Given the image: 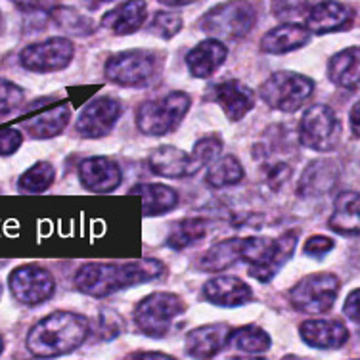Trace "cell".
I'll return each instance as SVG.
<instances>
[{
	"label": "cell",
	"mask_w": 360,
	"mask_h": 360,
	"mask_svg": "<svg viewBox=\"0 0 360 360\" xmlns=\"http://www.w3.org/2000/svg\"><path fill=\"white\" fill-rule=\"evenodd\" d=\"M165 274V264L158 259H136L125 263H86L77 270V290L89 297H110L127 288L146 284Z\"/></svg>",
	"instance_id": "1"
},
{
	"label": "cell",
	"mask_w": 360,
	"mask_h": 360,
	"mask_svg": "<svg viewBox=\"0 0 360 360\" xmlns=\"http://www.w3.org/2000/svg\"><path fill=\"white\" fill-rule=\"evenodd\" d=\"M90 333L89 320L71 311L50 312L27 333L25 347L33 356L54 359L77 351Z\"/></svg>",
	"instance_id": "2"
},
{
	"label": "cell",
	"mask_w": 360,
	"mask_h": 360,
	"mask_svg": "<svg viewBox=\"0 0 360 360\" xmlns=\"http://www.w3.org/2000/svg\"><path fill=\"white\" fill-rule=\"evenodd\" d=\"M299 236L295 230H288L274 240L270 238H243L242 261L250 264V276L261 284L272 282L280 270L290 263L297 250Z\"/></svg>",
	"instance_id": "3"
},
{
	"label": "cell",
	"mask_w": 360,
	"mask_h": 360,
	"mask_svg": "<svg viewBox=\"0 0 360 360\" xmlns=\"http://www.w3.org/2000/svg\"><path fill=\"white\" fill-rule=\"evenodd\" d=\"M257 23V8L250 0H226L203 14L200 29L211 39L240 41Z\"/></svg>",
	"instance_id": "4"
},
{
	"label": "cell",
	"mask_w": 360,
	"mask_h": 360,
	"mask_svg": "<svg viewBox=\"0 0 360 360\" xmlns=\"http://www.w3.org/2000/svg\"><path fill=\"white\" fill-rule=\"evenodd\" d=\"M161 56L144 49L123 50L108 58L104 75L110 83L125 89H144L160 73Z\"/></svg>",
	"instance_id": "5"
},
{
	"label": "cell",
	"mask_w": 360,
	"mask_h": 360,
	"mask_svg": "<svg viewBox=\"0 0 360 360\" xmlns=\"http://www.w3.org/2000/svg\"><path fill=\"white\" fill-rule=\"evenodd\" d=\"M192 105V98L182 90H173L163 98L142 102L136 110V127L146 136H165L179 129Z\"/></svg>",
	"instance_id": "6"
},
{
	"label": "cell",
	"mask_w": 360,
	"mask_h": 360,
	"mask_svg": "<svg viewBox=\"0 0 360 360\" xmlns=\"http://www.w3.org/2000/svg\"><path fill=\"white\" fill-rule=\"evenodd\" d=\"M184 301L171 291H153L134 307V324L140 332L161 340L171 332L173 322L184 312Z\"/></svg>",
	"instance_id": "7"
},
{
	"label": "cell",
	"mask_w": 360,
	"mask_h": 360,
	"mask_svg": "<svg viewBox=\"0 0 360 360\" xmlns=\"http://www.w3.org/2000/svg\"><path fill=\"white\" fill-rule=\"evenodd\" d=\"M312 94L314 81L295 71H276L259 89V96L264 104L282 113L297 111Z\"/></svg>",
	"instance_id": "8"
},
{
	"label": "cell",
	"mask_w": 360,
	"mask_h": 360,
	"mask_svg": "<svg viewBox=\"0 0 360 360\" xmlns=\"http://www.w3.org/2000/svg\"><path fill=\"white\" fill-rule=\"evenodd\" d=\"M341 280L332 272H314L290 290V305L303 314H324L335 305Z\"/></svg>",
	"instance_id": "9"
},
{
	"label": "cell",
	"mask_w": 360,
	"mask_h": 360,
	"mask_svg": "<svg viewBox=\"0 0 360 360\" xmlns=\"http://www.w3.org/2000/svg\"><path fill=\"white\" fill-rule=\"evenodd\" d=\"M341 139V125L335 111L326 104L305 110L299 121V142L312 152H333Z\"/></svg>",
	"instance_id": "10"
},
{
	"label": "cell",
	"mask_w": 360,
	"mask_h": 360,
	"mask_svg": "<svg viewBox=\"0 0 360 360\" xmlns=\"http://www.w3.org/2000/svg\"><path fill=\"white\" fill-rule=\"evenodd\" d=\"M75 58V44L65 37L33 42L20 52V63L33 73H56L65 70Z\"/></svg>",
	"instance_id": "11"
},
{
	"label": "cell",
	"mask_w": 360,
	"mask_h": 360,
	"mask_svg": "<svg viewBox=\"0 0 360 360\" xmlns=\"http://www.w3.org/2000/svg\"><path fill=\"white\" fill-rule=\"evenodd\" d=\"M8 288L18 303L37 307L46 303L56 291V280L39 264H21L8 276Z\"/></svg>",
	"instance_id": "12"
},
{
	"label": "cell",
	"mask_w": 360,
	"mask_h": 360,
	"mask_svg": "<svg viewBox=\"0 0 360 360\" xmlns=\"http://www.w3.org/2000/svg\"><path fill=\"white\" fill-rule=\"evenodd\" d=\"M121 113H123V104L117 98H92L79 113L75 129L83 139H102L113 131V127L117 125V121L121 119Z\"/></svg>",
	"instance_id": "13"
},
{
	"label": "cell",
	"mask_w": 360,
	"mask_h": 360,
	"mask_svg": "<svg viewBox=\"0 0 360 360\" xmlns=\"http://www.w3.org/2000/svg\"><path fill=\"white\" fill-rule=\"evenodd\" d=\"M79 179L92 194H110L123 182V171L115 160L105 155H92L81 161Z\"/></svg>",
	"instance_id": "14"
},
{
	"label": "cell",
	"mask_w": 360,
	"mask_h": 360,
	"mask_svg": "<svg viewBox=\"0 0 360 360\" xmlns=\"http://www.w3.org/2000/svg\"><path fill=\"white\" fill-rule=\"evenodd\" d=\"M41 105V111H35L31 117L23 121V129L31 139L49 140L65 131L70 125L71 108L68 104H49V98L35 100Z\"/></svg>",
	"instance_id": "15"
},
{
	"label": "cell",
	"mask_w": 360,
	"mask_h": 360,
	"mask_svg": "<svg viewBox=\"0 0 360 360\" xmlns=\"http://www.w3.org/2000/svg\"><path fill=\"white\" fill-rule=\"evenodd\" d=\"M353 10L340 0H322L312 4L305 15V27L311 35H328L351 27Z\"/></svg>",
	"instance_id": "16"
},
{
	"label": "cell",
	"mask_w": 360,
	"mask_h": 360,
	"mask_svg": "<svg viewBox=\"0 0 360 360\" xmlns=\"http://www.w3.org/2000/svg\"><path fill=\"white\" fill-rule=\"evenodd\" d=\"M148 167L153 174L163 179H188L201 171L192 153H186L176 146H158L148 155Z\"/></svg>",
	"instance_id": "17"
},
{
	"label": "cell",
	"mask_w": 360,
	"mask_h": 360,
	"mask_svg": "<svg viewBox=\"0 0 360 360\" xmlns=\"http://www.w3.org/2000/svg\"><path fill=\"white\" fill-rule=\"evenodd\" d=\"M299 338L312 349L335 351L349 341V330L340 320L309 319L299 326Z\"/></svg>",
	"instance_id": "18"
},
{
	"label": "cell",
	"mask_w": 360,
	"mask_h": 360,
	"mask_svg": "<svg viewBox=\"0 0 360 360\" xmlns=\"http://www.w3.org/2000/svg\"><path fill=\"white\" fill-rule=\"evenodd\" d=\"M230 330L232 328L222 322L194 328L184 338V351L192 359H213L229 345Z\"/></svg>",
	"instance_id": "19"
},
{
	"label": "cell",
	"mask_w": 360,
	"mask_h": 360,
	"mask_svg": "<svg viewBox=\"0 0 360 360\" xmlns=\"http://www.w3.org/2000/svg\"><path fill=\"white\" fill-rule=\"evenodd\" d=\"M211 98L221 105L230 121H242L255 108V92L240 81H222L213 84Z\"/></svg>",
	"instance_id": "20"
},
{
	"label": "cell",
	"mask_w": 360,
	"mask_h": 360,
	"mask_svg": "<svg viewBox=\"0 0 360 360\" xmlns=\"http://www.w3.org/2000/svg\"><path fill=\"white\" fill-rule=\"evenodd\" d=\"M203 297L211 305L234 309L248 305L253 299V290L238 276H217L203 284Z\"/></svg>",
	"instance_id": "21"
},
{
	"label": "cell",
	"mask_w": 360,
	"mask_h": 360,
	"mask_svg": "<svg viewBox=\"0 0 360 360\" xmlns=\"http://www.w3.org/2000/svg\"><path fill=\"white\" fill-rule=\"evenodd\" d=\"M340 180V167L332 160H314L305 167L297 182L301 198H320L332 192Z\"/></svg>",
	"instance_id": "22"
},
{
	"label": "cell",
	"mask_w": 360,
	"mask_h": 360,
	"mask_svg": "<svg viewBox=\"0 0 360 360\" xmlns=\"http://www.w3.org/2000/svg\"><path fill=\"white\" fill-rule=\"evenodd\" d=\"M229 58L226 44L219 39H207L195 44L186 54V68L195 79H209L221 70Z\"/></svg>",
	"instance_id": "23"
},
{
	"label": "cell",
	"mask_w": 360,
	"mask_h": 360,
	"mask_svg": "<svg viewBox=\"0 0 360 360\" xmlns=\"http://www.w3.org/2000/svg\"><path fill=\"white\" fill-rule=\"evenodd\" d=\"M311 41V33L297 21H284L282 25L270 29L261 39V50L264 54L282 56L303 49Z\"/></svg>",
	"instance_id": "24"
},
{
	"label": "cell",
	"mask_w": 360,
	"mask_h": 360,
	"mask_svg": "<svg viewBox=\"0 0 360 360\" xmlns=\"http://www.w3.org/2000/svg\"><path fill=\"white\" fill-rule=\"evenodd\" d=\"M148 4L146 0H125L123 4L105 12L102 18V27L115 35H132L146 23Z\"/></svg>",
	"instance_id": "25"
},
{
	"label": "cell",
	"mask_w": 360,
	"mask_h": 360,
	"mask_svg": "<svg viewBox=\"0 0 360 360\" xmlns=\"http://www.w3.org/2000/svg\"><path fill=\"white\" fill-rule=\"evenodd\" d=\"M131 194L142 198L144 217H160L171 213L179 205V192L167 184L158 182H140L131 188Z\"/></svg>",
	"instance_id": "26"
},
{
	"label": "cell",
	"mask_w": 360,
	"mask_h": 360,
	"mask_svg": "<svg viewBox=\"0 0 360 360\" xmlns=\"http://www.w3.org/2000/svg\"><path fill=\"white\" fill-rule=\"evenodd\" d=\"M330 230L340 236H359L360 200L354 190L341 192L333 201V213L328 221Z\"/></svg>",
	"instance_id": "27"
},
{
	"label": "cell",
	"mask_w": 360,
	"mask_h": 360,
	"mask_svg": "<svg viewBox=\"0 0 360 360\" xmlns=\"http://www.w3.org/2000/svg\"><path fill=\"white\" fill-rule=\"evenodd\" d=\"M328 79L335 86L345 90L359 89V46H351L338 52L328 62Z\"/></svg>",
	"instance_id": "28"
},
{
	"label": "cell",
	"mask_w": 360,
	"mask_h": 360,
	"mask_svg": "<svg viewBox=\"0 0 360 360\" xmlns=\"http://www.w3.org/2000/svg\"><path fill=\"white\" fill-rule=\"evenodd\" d=\"M242 250L243 238L222 240L201 255L200 270L201 272H211V274L229 270L230 266H234L236 263L242 261Z\"/></svg>",
	"instance_id": "29"
},
{
	"label": "cell",
	"mask_w": 360,
	"mask_h": 360,
	"mask_svg": "<svg viewBox=\"0 0 360 360\" xmlns=\"http://www.w3.org/2000/svg\"><path fill=\"white\" fill-rule=\"evenodd\" d=\"M209 222L201 217H190L179 222H173V226L167 234V245L171 250H186L190 245L201 242L207 236Z\"/></svg>",
	"instance_id": "30"
},
{
	"label": "cell",
	"mask_w": 360,
	"mask_h": 360,
	"mask_svg": "<svg viewBox=\"0 0 360 360\" xmlns=\"http://www.w3.org/2000/svg\"><path fill=\"white\" fill-rule=\"evenodd\" d=\"M245 179V169L236 155H219L209 163L205 182L211 188H229L240 184Z\"/></svg>",
	"instance_id": "31"
},
{
	"label": "cell",
	"mask_w": 360,
	"mask_h": 360,
	"mask_svg": "<svg viewBox=\"0 0 360 360\" xmlns=\"http://www.w3.org/2000/svg\"><path fill=\"white\" fill-rule=\"evenodd\" d=\"M229 343L238 351H242V353L259 354L269 351L272 347V338L261 326L245 324L242 328L230 330Z\"/></svg>",
	"instance_id": "32"
},
{
	"label": "cell",
	"mask_w": 360,
	"mask_h": 360,
	"mask_svg": "<svg viewBox=\"0 0 360 360\" xmlns=\"http://www.w3.org/2000/svg\"><path fill=\"white\" fill-rule=\"evenodd\" d=\"M56 180V167L49 161H39L29 167L18 180V190L21 194H42Z\"/></svg>",
	"instance_id": "33"
},
{
	"label": "cell",
	"mask_w": 360,
	"mask_h": 360,
	"mask_svg": "<svg viewBox=\"0 0 360 360\" xmlns=\"http://www.w3.org/2000/svg\"><path fill=\"white\" fill-rule=\"evenodd\" d=\"M52 18H54L56 25L70 35L86 37L94 33V21L81 14L75 8H56Z\"/></svg>",
	"instance_id": "34"
},
{
	"label": "cell",
	"mask_w": 360,
	"mask_h": 360,
	"mask_svg": "<svg viewBox=\"0 0 360 360\" xmlns=\"http://www.w3.org/2000/svg\"><path fill=\"white\" fill-rule=\"evenodd\" d=\"M182 25H184V20L182 15L174 14V12H158L153 15V20L150 21L148 25V31L152 35L160 37L163 41H169L173 39L182 31Z\"/></svg>",
	"instance_id": "35"
},
{
	"label": "cell",
	"mask_w": 360,
	"mask_h": 360,
	"mask_svg": "<svg viewBox=\"0 0 360 360\" xmlns=\"http://www.w3.org/2000/svg\"><path fill=\"white\" fill-rule=\"evenodd\" d=\"M25 102V92L8 79L0 77V119H6L20 110L21 104Z\"/></svg>",
	"instance_id": "36"
},
{
	"label": "cell",
	"mask_w": 360,
	"mask_h": 360,
	"mask_svg": "<svg viewBox=\"0 0 360 360\" xmlns=\"http://www.w3.org/2000/svg\"><path fill=\"white\" fill-rule=\"evenodd\" d=\"M311 6L312 0H272L270 2V10L274 18L282 21H295L303 18L311 10Z\"/></svg>",
	"instance_id": "37"
},
{
	"label": "cell",
	"mask_w": 360,
	"mask_h": 360,
	"mask_svg": "<svg viewBox=\"0 0 360 360\" xmlns=\"http://www.w3.org/2000/svg\"><path fill=\"white\" fill-rule=\"evenodd\" d=\"M222 152V140L217 136V134H209V136H203L194 144V150H192V158L195 160V163L203 169L209 163L221 155Z\"/></svg>",
	"instance_id": "38"
},
{
	"label": "cell",
	"mask_w": 360,
	"mask_h": 360,
	"mask_svg": "<svg viewBox=\"0 0 360 360\" xmlns=\"http://www.w3.org/2000/svg\"><path fill=\"white\" fill-rule=\"evenodd\" d=\"M333 248H335V242H333L332 238L316 234V236H311V238L307 240L305 245H303V253L312 257V259H320V257L328 255Z\"/></svg>",
	"instance_id": "39"
},
{
	"label": "cell",
	"mask_w": 360,
	"mask_h": 360,
	"mask_svg": "<svg viewBox=\"0 0 360 360\" xmlns=\"http://www.w3.org/2000/svg\"><path fill=\"white\" fill-rule=\"evenodd\" d=\"M23 144V134L18 129H0V158L14 155Z\"/></svg>",
	"instance_id": "40"
},
{
	"label": "cell",
	"mask_w": 360,
	"mask_h": 360,
	"mask_svg": "<svg viewBox=\"0 0 360 360\" xmlns=\"http://www.w3.org/2000/svg\"><path fill=\"white\" fill-rule=\"evenodd\" d=\"M100 330H102V335L105 340H111V338L119 335L121 330H123L121 316L113 311H102L100 312Z\"/></svg>",
	"instance_id": "41"
},
{
	"label": "cell",
	"mask_w": 360,
	"mask_h": 360,
	"mask_svg": "<svg viewBox=\"0 0 360 360\" xmlns=\"http://www.w3.org/2000/svg\"><path fill=\"white\" fill-rule=\"evenodd\" d=\"M291 176V167L284 161H278L272 167H269V171H266V182H269V186L272 190H278V188L285 184Z\"/></svg>",
	"instance_id": "42"
},
{
	"label": "cell",
	"mask_w": 360,
	"mask_h": 360,
	"mask_svg": "<svg viewBox=\"0 0 360 360\" xmlns=\"http://www.w3.org/2000/svg\"><path fill=\"white\" fill-rule=\"evenodd\" d=\"M359 290H353L349 295H347L345 299V305H343V312H345V316L351 322H354V324H359V320H360V311H359V307H360V301H359Z\"/></svg>",
	"instance_id": "43"
},
{
	"label": "cell",
	"mask_w": 360,
	"mask_h": 360,
	"mask_svg": "<svg viewBox=\"0 0 360 360\" xmlns=\"http://www.w3.org/2000/svg\"><path fill=\"white\" fill-rule=\"evenodd\" d=\"M129 359H173L171 354L165 353H152V351H139V353H131Z\"/></svg>",
	"instance_id": "44"
},
{
	"label": "cell",
	"mask_w": 360,
	"mask_h": 360,
	"mask_svg": "<svg viewBox=\"0 0 360 360\" xmlns=\"http://www.w3.org/2000/svg\"><path fill=\"white\" fill-rule=\"evenodd\" d=\"M349 123H351V132L354 139H359V104L353 105L351 115H349Z\"/></svg>",
	"instance_id": "45"
},
{
	"label": "cell",
	"mask_w": 360,
	"mask_h": 360,
	"mask_svg": "<svg viewBox=\"0 0 360 360\" xmlns=\"http://www.w3.org/2000/svg\"><path fill=\"white\" fill-rule=\"evenodd\" d=\"M163 6L169 8H180V6H188V4H194L198 0H160Z\"/></svg>",
	"instance_id": "46"
},
{
	"label": "cell",
	"mask_w": 360,
	"mask_h": 360,
	"mask_svg": "<svg viewBox=\"0 0 360 360\" xmlns=\"http://www.w3.org/2000/svg\"><path fill=\"white\" fill-rule=\"evenodd\" d=\"M86 2L90 8H98V6H104V4H110V2H115V0H83Z\"/></svg>",
	"instance_id": "47"
},
{
	"label": "cell",
	"mask_w": 360,
	"mask_h": 360,
	"mask_svg": "<svg viewBox=\"0 0 360 360\" xmlns=\"http://www.w3.org/2000/svg\"><path fill=\"white\" fill-rule=\"evenodd\" d=\"M2 351H4V340L0 338V354H2Z\"/></svg>",
	"instance_id": "48"
},
{
	"label": "cell",
	"mask_w": 360,
	"mask_h": 360,
	"mask_svg": "<svg viewBox=\"0 0 360 360\" xmlns=\"http://www.w3.org/2000/svg\"><path fill=\"white\" fill-rule=\"evenodd\" d=\"M6 264V261H0V266H4Z\"/></svg>",
	"instance_id": "49"
},
{
	"label": "cell",
	"mask_w": 360,
	"mask_h": 360,
	"mask_svg": "<svg viewBox=\"0 0 360 360\" xmlns=\"http://www.w3.org/2000/svg\"><path fill=\"white\" fill-rule=\"evenodd\" d=\"M0 29H2V15H0Z\"/></svg>",
	"instance_id": "50"
},
{
	"label": "cell",
	"mask_w": 360,
	"mask_h": 360,
	"mask_svg": "<svg viewBox=\"0 0 360 360\" xmlns=\"http://www.w3.org/2000/svg\"><path fill=\"white\" fill-rule=\"evenodd\" d=\"M0 297H2V285H0Z\"/></svg>",
	"instance_id": "51"
}]
</instances>
